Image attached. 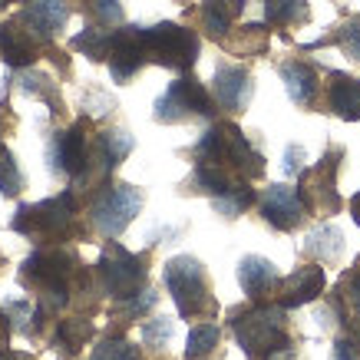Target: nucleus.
I'll use <instances>...</instances> for the list:
<instances>
[{
  "mask_svg": "<svg viewBox=\"0 0 360 360\" xmlns=\"http://www.w3.org/2000/svg\"><path fill=\"white\" fill-rule=\"evenodd\" d=\"M192 153H195V162L219 165L225 172L245 179V182L264 175V155L251 146L248 136H245L235 122H215V126L195 142Z\"/></svg>",
  "mask_w": 360,
  "mask_h": 360,
  "instance_id": "obj_1",
  "label": "nucleus"
},
{
  "mask_svg": "<svg viewBox=\"0 0 360 360\" xmlns=\"http://www.w3.org/2000/svg\"><path fill=\"white\" fill-rule=\"evenodd\" d=\"M231 330L248 360H271L274 354H288L291 338L284 330L281 304H258L251 311H238L231 317Z\"/></svg>",
  "mask_w": 360,
  "mask_h": 360,
  "instance_id": "obj_2",
  "label": "nucleus"
},
{
  "mask_svg": "<svg viewBox=\"0 0 360 360\" xmlns=\"http://www.w3.org/2000/svg\"><path fill=\"white\" fill-rule=\"evenodd\" d=\"M162 278L182 317H202V314H215L219 311L215 297H212V288H208V274L198 258L175 255L172 262H165Z\"/></svg>",
  "mask_w": 360,
  "mask_h": 360,
  "instance_id": "obj_3",
  "label": "nucleus"
},
{
  "mask_svg": "<svg viewBox=\"0 0 360 360\" xmlns=\"http://www.w3.org/2000/svg\"><path fill=\"white\" fill-rule=\"evenodd\" d=\"M142 44H146V56L153 63L186 73L198 60V37L179 23H155V27H142Z\"/></svg>",
  "mask_w": 360,
  "mask_h": 360,
  "instance_id": "obj_4",
  "label": "nucleus"
},
{
  "mask_svg": "<svg viewBox=\"0 0 360 360\" xmlns=\"http://www.w3.org/2000/svg\"><path fill=\"white\" fill-rule=\"evenodd\" d=\"M212 112H215V96L195 77H179L175 83H169L165 93L155 99V106H153L155 122H165V126L195 120V116L208 120Z\"/></svg>",
  "mask_w": 360,
  "mask_h": 360,
  "instance_id": "obj_5",
  "label": "nucleus"
},
{
  "mask_svg": "<svg viewBox=\"0 0 360 360\" xmlns=\"http://www.w3.org/2000/svg\"><path fill=\"white\" fill-rule=\"evenodd\" d=\"M73 215H77L73 192H63V195H56V198L20 205L11 221V229L17 235H23V238H50V235H60V231L70 229Z\"/></svg>",
  "mask_w": 360,
  "mask_h": 360,
  "instance_id": "obj_6",
  "label": "nucleus"
},
{
  "mask_svg": "<svg viewBox=\"0 0 360 360\" xmlns=\"http://www.w3.org/2000/svg\"><path fill=\"white\" fill-rule=\"evenodd\" d=\"M142 212V192L136 186H110L99 192V198L89 205V221L103 238H120L129 229V221Z\"/></svg>",
  "mask_w": 360,
  "mask_h": 360,
  "instance_id": "obj_7",
  "label": "nucleus"
},
{
  "mask_svg": "<svg viewBox=\"0 0 360 360\" xmlns=\"http://www.w3.org/2000/svg\"><path fill=\"white\" fill-rule=\"evenodd\" d=\"M99 281H103V291L116 301H126V297L139 295L142 281H146V262L139 255L126 251L122 245L110 241L103 255H99Z\"/></svg>",
  "mask_w": 360,
  "mask_h": 360,
  "instance_id": "obj_8",
  "label": "nucleus"
},
{
  "mask_svg": "<svg viewBox=\"0 0 360 360\" xmlns=\"http://www.w3.org/2000/svg\"><path fill=\"white\" fill-rule=\"evenodd\" d=\"M340 149L324 153V159L311 169L301 172V198H304L307 212H321V215H334L340 208V192H338V172H340Z\"/></svg>",
  "mask_w": 360,
  "mask_h": 360,
  "instance_id": "obj_9",
  "label": "nucleus"
},
{
  "mask_svg": "<svg viewBox=\"0 0 360 360\" xmlns=\"http://www.w3.org/2000/svg\"><path fill=\"white\" fill-rule=\"evenodd\" d=\"M79 258L73 248L66 245H53V248L33 251L30 258L23 262V278L37 288H66V281L77 274Z\"/></svg>",
  "mask_w": 360,
  "mask_h": 360,
  "instance_id": "obj_10",
  "label": "nucleus"
},
{
  "mask_svg": "<svg viewBox=\"0 0 360 360\" xmlns=\"http://www.w3.org/2000/svg\"><path fill=\"white\" fill-rule=\"evenodd\" d=\"M89 153H93V146H86V126L77 122V126H70V129L56 132L53 142H50V149H46V159H50V169L53 172H66V175H83L89 165Z\"/></svg>",
  "mask_w": 360,
  "mask_h": 360,
  "instance_id": "obj_11",
  "label": "nucleus"
},
{
  "mask_svg": "<svg viewBox=\"0 0 360 360\" xmlns=\"http://www.w3.org/2000/svg\"><path fill=\"white\" fill-rule=\"evenodd\" d=\"M307 215V205L301 198V188H291V186H268L262 195V219L278 231H291L297 229Z\"/></svg>",
  "mask_w": 360,
  "mask_h": 360,
  "instance_id": "obj_12",
  "label": "nucleus"
},
{
  "mask_svg": "<svg viewBox=\"0 0 360 360\" xmlns=\"http://www.w3.org/2000/svg\"><path fill=\"white\" fill-rule=\"evenodd\" d=\"M146 60H149V56H146V44H142V27H122V30L112 33L106 63H110V73L116 83L132 79Z\"/></svg>",
  "mask_w": 360,
  "mask_h": 360,
  "instance_id": "obj_13",
  "label": "nucleus"
},
{
  "mask_svg": "<svg viewBox=\"0 0 360 360\" xmlns=\"http://www.w3.org/2000/svg\"><path fill=\"white\" fill-rule=\"evenodd\" d=\"M251 93H255V83H251V73L245 66L235 63H221L215 70V79H212V96L221 110L229 112H245L251 103Z\"/></svg>",
  "mask_w": 360,
  "mask_h": 360,
  "instance_id": "obj_14",
  "label": "nucleus"
},
{
  "mask_svg": "<svg viewBox=\"0 0 360 360\" xmlns=\"http://www.w3.org/2000/svg\"><path fill=\"white\" fill-rule=\"evenodd\" d=\"M324 268L321 264H304V268H297L295 274H288L281 281V291H278V304L284 311H291V307H304L311 304L321 291H324Z\"/></svg>",
  "mask_w": 360,
  "mask_h": 360,
  "instance_id": "obj_15",
  "label": "nucleus"
},
{
  "mask_svg": "<svg viewBox=\"0 0 360 360\" xmlns=\"http://www.w3.org/2000/svg\"><path fill=\"white\" fill-rule=\"evenodd\" d=\"M238 284L251 301H262L281 284V274H278L274 262H268L262 255H245L238 262Z\"/></svg>",
  "mask_w": 360,
  "mask_h": 360,
  "instance_id": "obj_16",
  "label": "nucleus"
},
{
  "mask_svg": "<svg viewBox=\"0 0 360 360\" xmlns=\"http://www.w3.org/2000/svg\"><path fill=\"white\" fill-rule=\"evenodd\" d=\"M66 20H70V7L63 0H33L27 13H23V23L27 30L40 40V44H50L56 30H63Z\"/></svg>",
  "mask_w": 360,
  "mask_h": 360,
  "instance_id": "obj_17",
  "label": "nucleus"
},
{
  "mask_svg": "<svg viewBox=\"0 0 360 360\" xmlns=\"http://www.w3.org/2000/svg\"><path fill=\"white\" fill-rule=\"evenodd\" d=\"M37 37L30 30H23V23H4L0 27V53L4 63L13 70H27L37 60Z\"/></svg>",
  "mask_w": 360,
  "mask_h": 360,
  "instance_id": "obj_18",
  "label": "nucleus"
},
{
  "mask_svg": "<svg viewBox=\"0 0 360 360\" xmlns=\"http://www.w3.org/2000/svg\"><path fill=\"white\" fill-rule=\"evenodd\" d=\"M278 73H281V83H284V89H288L291 103L301 106V110H307L317 96V70L314 66L304 63V60H288V63H281Z\"/></svg>",
  "mask_w": 360,
  "mask_h": 360,
  "instance_id": "obj_19",
  "label": "nucleus"
},
{
  "mask_svg": "<svg viewBox=\"0 0 360 360\" xmlns=\"http://www.w3.org/2000/svg\"><path fill=\"white\" fill-rule=\"evenodd\" d=\"M328 106L344 122L360 120V79L347 73H328Z\"/></svg>",
  "mask_w": 360,
  "mask_h": 360,
  "instance_id": "obj_20",
  "label": "nucleus"
},
{
  "mask_svg": "<svg viewBox=\"0 0 360 360\" xmlns=\"http://www.w3.org/2000/svg\"><path fill=\"white\" fill-rule=\"evenodd\" d=\"M245 11V0H202V23L212 37L225 40L231 30V20L241 17Z\"/></svg>",
  "mask_w": 360,
  "mask_h": 360,
  "instance_id": "obj_21",
  "label": "nucleus"
},
{
  "mask_svg": "<svg viewBox=\"0 0 360 360\" xmlns=\"http://www.w3.org/2000/svg\"><path fill=\"white\" fill-rule=\"evenodd\" d=\"M304 248L314 255L321 264H334L340 262V255H344V231L338 225H317L311 235L304 238Z\"/></svg>",
  "mask_w": 360,
  "mask_h": 360,
  "instance_id": "obj_22",
  "label": "nucleus"
},
{
  "mask_svg": "<svg viewBox=\"0 0 360 360\" xmlns=\"http://www.w3.org/2000/svg\"><path fill=\"white\" fill-rule=\"evenodd\" d=\"M264 17L274 27H295L311 17L307 0H264Z\"/></svg>",
  "mask_w": 360,
  "mask_h": 360,
  "instance_id": "obj_23",
  "label": "nucleus"
},
{
  "mask_svg": "<svg viewBox=\"0 0 360 360\" xmlns=\"http://www.w3.org/2000/svg\"><path fill=\"white\" fill-rule=\"evenodd\" d=\"M219 338H221V330L215 328V324H195L186 338V360L208 357L212 350L219 347Z\"/></svg>",
  "mask_w": 360,
  "mask_h": 360,
  "instance_id": "obj_24",
  "label": "nucleus"
},
{
  "mask_svg": "<svg viewBox=\"0 0 360 360\" xmlns=\"http://www.w3.org/2000/svg\"><path fill=\"white\" fill-rule=\"evenodd\" d=\"M110 40H112L110 30H103V27H86L83 33L73 37V46L83 50V56H89V60H106V56H110Z\"/></svg>",
  "mask_w": 360,
  "mask_h": 360,
  "instance_id": "obj_25",
  "label": "nucleus"
},
{
  "mask_svg": "<svg viewBox=\"0 0 360 360\" xmlns=\"http://www.w3.org/2000/svg\"><path fill=\"white\" fill-rule=\"evenodd\" d=\"M324 44H338L340 50L347 53V60L360 63V20L340 23L334 37H324V40H317V44H311V46H324Z\"/></svg>",
  "mask_w": 360,
  "mask_h": 360,
  "instance_id": "obj_26",
  "label": "nucleus"
},
{
  "mask_svg": "<svg viewBox=\"0 0 360 360\" xmlns=\"http://www.w3.org/2000/svg\"><path fill=\"white\" fill-rule=\"evenodd\" d=\"M56 338H60V344H63L66 350L77 354L83 344L93 340V324H89L86 317H70V321H63V324L56 328Z\"/></svg>",
  "mask_w": 360,
  "mask_h": 360,
  "instance_id": "obj_27",
  "label": "nucleus"
},
{
  "mask_svg": "<svg viewBox=\"0 0 360 360\" xmlns=\"http://www.w3.org/2000/svg\"><path fill=\"white\" fill-rule=\"evenodd\" d=\"M255 205V192L248 188V182L241 188H235V192H229V195H221V198H212V208L219 212L221 219H238L245 208Z\"/></svg>",
  "mask_w": 360,
  "mask_h": 360,
  "instance_id": "obj_28",
  "label": "nucleus"
},
{
  "mask_svg": "<svg viewBox=\"0 0 360 360\" xmlns=\"http://www.w3.org/2000/svg\"><path fill=\"white\" fill-rule=\"evenodd\" d=\"M20 188H23L20 165H17V159L11 155V149H4V146H0V195L13 198Z\"/></svg>",
  "mask_w": 360,
  "mask_h": 360,
  "instance_id": "obj_29",
  "label": "nucleus"
},
{
  "mask_svg": "<svg viewBox=\"0 0 360 360\" xmlns=\"http://www.w3.org/2000/svg\"><path fill=\"white\" fill-rule=\"evenodd\" d=\"M155 301H159V295H155L153 288H146V291H139V295H132V297H126V301H120L116 317H120V321H136V317H142L146 311H153Z\"/></svg>",
  "mask_w": 360,
  "mask_h": 360,
  "instance_id": "obj_30",
  "label": "nucleus"
},
{
  "mask_svg": "<svg viewBox=\"0 0 360 360\" xmlns=\"http://www.w3.org/2000/svg\"><path fill=\"white\" fill-rule=\"evenodd\" d=\"M172 321L169 317H153V321H146L139 328V338L146 347H162V344H169L172 340Z\"/></svg>",
  "mask_w": 360,
  "mask_h": 360,
  "instance_id": "obj_31",
  "label": "nucleus"
},
{
  "mask_svg": "<svg viewBox=\"0 0 360 360\" xmlns=\"http://www.w3.org/2000/svg\"><path fill=\"white\" fill-rule=\"evenodd\" d=\"M264 46H268V30L262 23H248V27H241V40L231 44V50L235 53H262Z\"/></svg>",
  "mask_w": 360,
  "mask_h": 360,
  "instance_id": "obj_32",
  "label": "nucleus"
},
{
  "mask_svg": "<svg viewBox=\"0 0 360 360\" xmlns=\"http://www.w3.org/2000/svg\"><path fill=\"white\" fill-rule=\"evenodd\" d=\"M20 86H23V93H30V96H40V99H46V103H53V83H50V77L37 73L30 66L23 70Z\"/></svg>",
  "mask_w": 360,
  "mask_h": 360,
  "instance_id": "obj_33",
  "label": "nucleus"
},
{
  "mask_svg": "<svg viewBox=\"0 0 360 360\" xmlns=\"http://www.w3.org/2000/svg\"><path fill=\"white\" fill-rule=\"evenodd\" d=\"M93 360H139V350L132 347L129 340H103Z\"/></svg>",
  "mask_w": 360,
  "mask_h": 360,
  "instance_id": "obj_34",
  "label": "nucleus"
},
{
  "mask_svg": "<svg viewBox=\"0 0 360 360\" xmlns=\"http://www.w3.org/2000/svg\"><path fill=\"white\" fill-rule=\"evenodd\" d=\"M93 13L103 27H120L122 23V4L120 0H93Z\"/></svg>",
  "mask_w": 360,
  "mask_h": 360,
  "instance_id": "obj_35",
  "label": "nucleus"
},
{
  "mask_svg": "<svg viewBox=\"0 0 360 360\" xmlns=\"http://www.w3.org/2000/svg\"><path fill=\"white\" fill-rule=\"evenodd\" d=\"M284 175H301L304 172V146H288L284 149Z\"/></svg>",
  "mask_w": 360,
  "mask_h": 360,
  "instance_id": "obj_36",
  "label": "nucleus"
},
{
  "mask_svg": "<svg viewBox=\"0 0 360 360\" xmlns=\"http://www.w3.org/2000/svg\"><path fill=\"white\" fill-rule=\"evenodd\" d=\"M7 317H13L20 330H30V324H27L30 321V301H11L7 304Z\"/></svg>",
  "mask_w": 360,
  "mask_h": 360,
  "instance_id": "obj_37",
  "label": "nucleus"
},
{
  "mask_svg": "<svg viewBox=\"0 0 360 360\" xmlns=\"http://www.w3.org/2000/svg\"><path fill=\"white\" fill-rule=\"evenodd\" d=\"M334 360H357V344L350 338H340L334 344Z\"/></svg>",
  "mask_w": 360,
  "mask_h": 360,
  "instance_id": "obj_38",
  "label": "nucleus"
},
{
  "mask_svg": "<svg viewBox=\"0 0 360 360\" xmlns=\"http://www.w3.org/2000/svg\"><path fill=\"white\" fill-rule=\"evenodd\" d=\"M347 297H350V304H354V311L360 314V274H357V278H350V284H347Z\"/></svg>",
  "mask_w": 360,
  "mask_h": 360,
  "instance_id": "obj_39",
  "label": "nucleus"
},
{
  "mask_svg": "<svg viewBox=\"0 0 360 360\" xmlns=\"http://www.w3.org/2000/svg\"><path fill=\"white\" fill-rule=\"evenodd\" d=\"M7 338H11V317H0V350H7Z\"/></svg>",
  "mask_w": 360,
  "mask_h": 360,
  "instance_id": "obj_40",
  "label": "nucleus"
},
{
  "mask_svg": "<svg viewBox=\"0 0 360 360\" xmlns=\"http://www.w3.org/2000/svg\"><path fill=\"white\" fill-rule=\"evenodd\" d=\"M350 215H354V221L360 225V192L354 198H350Z\"/></svg>",
  "mask_w": 360,
  "mask_h": 360,
  "instance_id": "obj_41",
  "label": "nucleus"
},
{
  "mask_svg": "<svg viewBox=\"0 0 360 360\" xmlns=\"http://www.w3.org/2000/svg\"><path fill=\"white\" fill-rule=\"evenodd\" d=\"M0 4H20V0H0Z\"/></svg>",
  "mask_w": 360,
  "mask_h": 360,
  "instance_id": "obj_42",
  "label": "nucleus"
}]
</instances>
